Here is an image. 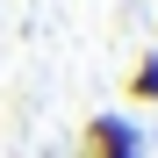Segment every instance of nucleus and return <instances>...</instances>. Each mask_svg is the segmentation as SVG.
Segmentation results:
<instances>
[{"label":"nucleus","mask_w":158,"mask_h":158,"mask_svg":"<svg viewBox=\"0 0 158 158\" xmlns=\"http://www.w3.org/2000/svg\"><path fill=\"white\" fill-rule=\"evenodd\" d=\"M144 122L122 115V108H101L86 115V129H79V158H144Z\"/></svg>","instance_id":"f257e3e1"},{"label":"nucleus","mask_w":158,"mask_h":158,"mask_svg":"<svg viewBox=\"0 0 158 158\" xmlns=\"http://www.w3.org/2000/svg\"><path fill=\"white\" fill-rule=\"evenodd\" d=\"M122 94L137 101V108H158V50H144V58L129 65V79H122Z\"/></svg>","instance_id":"f03ea898"}]
</instances>
